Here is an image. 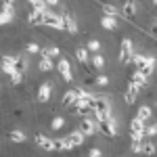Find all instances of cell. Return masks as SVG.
<instances>
[{
    "label": "cell",
    "instance_id": "obj_1",
    "mask_svg": "<svg viewBox=\"0 0 157 157\" xmlns=\"http://www.w3.org/2000/svg\"><path fill=\"white\" fill-rule=\"evenodd\" d=\"M44 27H55V29H65V21H63V15L57 11H46L44 13Z\"/></svg>",
    "mask_w": 157,
    "mask_h": 157
},
{
    "label": "cell",
    "instance_id": "obj_2",
    "mask_svg": "<svg viewBox=\"0 0 157 157\" xmlns=\"http://www.w3.org/2000/svg\"><path fill=\"white\" fill-rule=\"evenodd\" d=\"M134 55H136V52H134L132 40H130V38H124V40H121V48H120V63H121V65L132 63Z\"/></svg>",
    "mask_w": 157,
    "mask_h": 157
},
{
    "label": "cell",
    "instance_id": "obj_3",
    "mask_svg": "<svg viewBox=\"0 0 157 157\" xmlns=\"http://www.w3.org/2000/svg\"><path fill=\"white\" fill-rule=\"evenodd\" d=\"M80 130H82L84 136H92V134L98 132V121L92 120L90 115H86L84 120H82V124H80Z\"/></svg>",
    "mask_w": 157,
    "mask_h": 157
},
{
    "label": "cell",
    "instance_id": "obj_4",
    "mask_svg": "<svg viewBox=\"0 0 157 157\" xmlns=\"http://www.w3.org/2000/svg\"><path fill=\"white\" fill-rule=\"evenodd\" d=\"M57 71L61 73V78L65 82H71L73 80V69H71V63L67 59H59L57 61Z\"/></svg>",
    "mask_w": 157,
    "mask_h": 157
},
{
    "label": "cell",
    "instance_id": "obj_5",
    "mask_svg": "<svg viewBox=\"0 0 157 157\" xmlns=\"http://www.w3.org/2000/svg\"><path fill=\"white\" fill-rule=\"evenodd\" d=\"M84 94H86L84 88H71V90H67L63 94V107H71L73 103H75V98L84 97Z\"/></svg>",
    "mask_w": 157,
    "mask_h": 157
},
{
    "label": "cell",
    "instance_id": "obj_6",
    "mask_svg": "<svg viewBox=\"0 0 157 157\" xmlns=\"http://www.w3.org/2000/svg\"><path fill=\"white\" fill-rule=\"evenodd\" d=\"M98 132L105 134L107 138H113L117 134V128H115V120H105V121H98Z\"/></svg>",
    "mask_w": 157,
    "mask_h": 157
},
{
    "label": "cell",
    "instance_id": "obj_7",
    "mask_svg": "<svg viewBox=\"0 0 157 157\" xmlns=\"http://www.w3.org/2000/svg\"><path fill=\"white\" fill-rule=\"evenodd\" d=\"M138 94H140V86H136L134 82H130L128 88H126V92H124V101H126V105H134Z\"/></svg>",
    "mask_w": 157,
    "mask_h": 157
},
{
    "label": "cell",
    "instance_id": "obj_8",
    "mask_svg": "<svg viewBox=\"0 0 157 157\" xmlns=\"http://www.w3.org/2000/svg\"><path fill=\"white\" fill-rule=\"evenodd\" d=\"M36 145L42 149V151H55V140L48 138V136H44V134H36Z\"/></svg>",
    "mask_w": 157,
    "mask_h": 157
},
{
    "label": "cell",
    "instance_id": "obj_9",
    "mask_svg": "<svg viewBox=\"0 0 157 157\" xmlns=\"http://www.w3.org/2000/svg\"><path fill=\"white\" fill-rule=\"evenodd\" d=\"M155 65H157V59H155V57H147L145 63H143V65L138 67V71L143 73V75H147V78H149L151 73L155 71Z\"/></svg>",
    "mask_w": 157,
    "mask_h": 157
},
{
    "label": "cell",
    "instance_id": "obj_10",
    "mask_svg": "<svg viewBox=\"0 0 157 157\" xmlns=\"http://www.w3.org/2000/svg\"><path fill=\"white\" fill-rule=\"evenodd\" d=\"M52 94V82H44V84L38 88V101L40 103H46Z\"/></svg>",
    "mask_w": 157,
    "mask_h": 157
},
{
    "label": "cell",
    "instance_id": "obj_11",
    "mask_svg": "<svg viewBox=\"0 0 157 157\" xmlns=\"http://www.w3.org/2000/svg\"><path fill=\"white\" fill-rule=\"evenodd\" d=\"M136 15V0H126L121 6V17L124 19H132Z\"/></svg>",
    "mask_w": 157,
    "mask_h": 157
},
{
    "label": "cell",
    "instance_id": "obj_12",
    "mask_svg": "<svg viewBox=\"0 0 157 157\" xmlns=\"http://www.w3.org/2000/svg\"><path fill=\"white\" fill-rule=\"evenodd\" d=\"M65 138H67V143L71 145V149H75V147H80L82 143H84V134H82L80 128H78V130H73L71 134H67Z\"/></svg>",
    "mask_w": 157,
    "mask_h": 157
},
{
    "label": "cell",
    "instance_id": "obj_13",
    "mask_svg": "<svg viewBox=\"0 0 157 157\" xmlns=\"http://www.w3.org/2000/svg\"><path fill=\"white\" fill-rule=\"evenodd\" d=\"M42 21H44V11H40V9L29 11V15H27V23L29 25H42Z\"/></svg>",
    "mask_w": 157,
    "mask_h": 157
},
{
    "label": "cell",
    "instance_id": "obj_14",
    "mask_svg": "<svg viewBox=\"0 0 157 157\" xmlns=\"http://www.w3.org/2000/svg\"><path fill=\"white\" fill-rule=\"evenodd\" d=\"M101 109H111V101L107 97H94L92 101V111H101Z\"/></svg>",
    "mask_w": 157,
    "mask_h": 157
},
{
    "label": "cell",
    "instance_id": "obj_15",
    "mask_svg": "<svg viewBox=\"0 0 157 157\" xmlns=\"http://www.w3.org/2000/svg\"><path fill=\"white\" fill-rule=\"evenodd\" d=\"M63 21H65V29L69 34H78V21L73 19L69 13H63Z\"/></svg>",
    "mask_w": 157,
    "mask_h": 157
},
{
    "label": "cell",
    "instance_id": "obj_16",
    "mask_svg": "<svg viewBox=\"0 0 157 157\" xmlns=\"http://www.w3.org/2000/svg\"><path fill=\"white\" fill-rule=\"evenodd\" d=\"M101 25L105 27V29H115L117 27V17H113V15H103V19H101Z\"/></svg>",
    "mask_w": 157,
    "mask_h": 157
},
{
    "label": "cell",
    "instance_id": "obj_17",
    "mask_svg": "<svg viewBox=\"0 0 157 157\" xmlns=\"http://www.w3.org/2000/svg\"><path fill=\"white\" fill-rule=\"evenodd\" d=\"M52 67H55L52 59H50V57H44V55H42V57H40V61H38V69H40V71H50Z\"/></svg>",
    "mask_w": 157,
    "mask_h": 157
},
{
    "label": "cell",
    "instance_id": "obj_18",
    "mask_svg": "<svg viewBox=\"0 0 157 157\" xmlns=\"http://www.w3.org/2000/svg\"><path fill=\"white\" fill-rule=\"evenodd\" d=\"M2 59V67H4V73H11L15 69V57L11 55H4V57H0Z\"/></svg>",
    "mask_w": 157,
    "mask_h": 157
},
{
    "label": "cell",
    "instance_id": "obj_19",
    "mask_svg": "<svg viewBox=\"0 0 157 157\" xmlns=\"http://www.w3.org/2000/svg\"><path fill=\"white\" fill-rule=\"evenodd\" d=\"M40 55H44V57H50V59H57V57L61 55V50L57 48V46H42Z\"/></svg>",
    "mask_w": 157,
    "mask_h": 157
},
{
    "label": "cell",
    "instance_id": "obj_20",
    "mask_svg": "<svg viewBox=\"0 0 157 157\" xmlns=\"http://www.w3.org/2000/svg\"><path fill=\"white\" fill-rule=\"evenodd\" d=\"M157 151L155 143H151V140H143V147H140V155H153Z\"/></svg>",
    "mask_w": 157,
    "mask_h": 157
},
{
    "label": "cell",
    "instance_id": "obj_21",
    "mask_svg": "<svg viewBox=\"0 0 157 157\" xmlns=\"http://www.w3.org/2000/svg\"><path fill=\"white\" fill-rule=\"evenodd\" d=\"M13 17H15V11H11V9H2V11H0V25L11 23Z\"/></svg>",
    "mask_w": 157,
    "mask_h": 157
},
{
    "label": "cell",
    "instance_id": "obj_22",
    "mask_svg": "<svg viewBox=\"0 0 157 157\" xmlns=\"http://www.w3.org/2000/svg\"><path fill=\"white\" fill-rule=\"evenodd\" d=\"M130 82H134V84L140 86V88H145V86H147V75H143V73L136 69V71L132 73V78H130Z\"/></svg>",
    "mask_w": 157,
    "mask_h": 157
},
{
    "label": "cell",
    "instance_id": "obj_23",
    "mask_svg": "<svg viewBox=\"0 0 157 157\" xmlns=\"http://www.w3.org/2000/svg\"><path fill=\"white\" fill-rule=\"evenodd\" d=\"M27 65H29V63H27V57H23V55H21V57H15V69H17V71H27Z\"/></svg>",
    "mask_w": 157,
    "mask_h": 157
},
{
    "label": "cell",
    "instance_id": "obj_24",
    "mask_svg": "<svg viewBox=\"0 0 157 157\" xmlns=\"http://www.w3.org/2000/svg\"><path fill=\"white\" fill-rule=\"evenodd\" d=\"M151 115H153V109L149 107V105H143V107L138 109V113H136V117H140L143 121L151 120Z\"/></svg>",
    "mask_w": 157,
    "mask_h": 157
},
{
    "label": "cell",
    "instance_id": "obj_25",
    "mask_svg": "<svg viewBox=\"0 0 157 157\" xmlns=\"http://www.w3.org/2000/svg\"><path fill=\"white\" fill-rule=\"evenodd\" d=\"M75 59L80 61V63H82V65H86V63H88V48H84V46H80V48H75Z\"/></svg>",
    "mask_w": 157,
    "mask_h": 157
},
{
    "label": "cell",
    "instance_id": "obj_26",
    "mask_svg": "<svg viewBox=\"0 0 157 157\" xmlns=\"http://www.w3.org/2000/svg\"><path fill=\"white\" fill-rule=\"evenodd\" d=\"M90 65H92L94 69H103V67H105V57L98 55V52H94V57L90 59Z\"/></svg>",
    "mask_w": 157,
    "mask_h": 157
},
{
    "label": "cell",
    "instance_id": "obj_27",
    "mask_svg": "<svg viewBox=\"0 0 157 157\" xmlns=\"http://www.w3.org/2000/svg\"><path fill=\"white\" fill-rule=\"evenodd\" d=\"M103 11H105V15H113V17H117V19L121 17V9H117L115 4H105ZM121 19H124V17H121Z\"/></svg>",
    "mask_w": 157,
    "mask_h": 157
},
{
    "label": "cell",
    "instance_id": "obj_28",
    "mask_svg": "<svg viewBox=\"0 0 157 157\" xmlns=\"http://www.w3.org/2000/svg\"><path fill=\"white\" fill-rule=\"evenodd\" d=\"M111 109H101V111H94V120L97 121H105V120H111Z\"/></svg>",
    "mask_w": 157,
    "mask_h": 157
},
{
    "label": "cell",
    "instance_id": "obj_29",
    "mask_svg": "<svg viewBox=\"0 0 157 157\" xmlns=\"http://www.w3.org/2000/svg\"><path fill=\"white\" fill-rule=\"evenodd\" d=\"M9 78H11V84H21V82H23V78H25V73L13 69V71L9 73Z\"/></svg>",
    "mask_w": 157,
    "mask_h": 157
},
{
    "label": "cell",
    "instance_id": "obj_30",
    "mask_svg": "<svg viewBox=\"0 0 157 157\" xmlns=\"http://www.w3.org/2000/svg\"><path fill=\"white\" fill-rule=\"evenodd\" d=\"M9 140H13V143H23L25 134L21 132V130H11V132H9Z\"/></svg>",
    "mask_w": 157,
    "mask_h": 157
},
{
    "label": "cell",
    "instance_id": "obj_31",
    "mask_svg": "<svg viewBox=\"0 0 157 157\" xmlns=\"http://www.w3.org/2000/svg\"><path fill=\"white\" fill-rule=\"evenodd\" d=\"M55 151H71V145L67 143V138L55 140Z\"/></svg>",
    "mask_w": 157,
    "mask_h": 157
},
{
    "label": "cell",
    "instance_id": "obj_32",
    "mask_svg": "<svg viewBox=\"0 0 157 157\" xmlns=\"http://www.w3.org/2000/svg\"><path fill=\"white\" fill-rule=\"evenodd\" d=\"M130 130H138V132H145V121L140 120V117H134L130 121Z\"/></svg>",
    "mask_w": 157,
    "mask_h": 157
},
{
    "label": "cell",
    "instance_id": "obj_33",
    "mask_svg": "<svg viewBox=\"0 0 157 157\" xmlns=\"http://www.w3.org/2000/svg\"><path fill=\"white\" fill-rule=\"evenodd\" d=\"M27 2H29V4H32L34 9H40V11H44V13L50 9V6L46 4V2H44V0H27Z\"/></svg>",
    "mask_w": 157,
    "mask_h": 157
},
{
    "label": "cell",
    "instance_id": "obj_34",
    "mask_svg": "<svg viewBox=\"0 0 157 157\" xmlns=\"http://www.w3.org/2000/svg\"><path fill=\"white\" fill-rule=\"evenodd\" d=\"M63 124H65V120H63L61 115H57V117H52V121H50V128H52V130H61Z\"/></svg>",
    "mask_w": 157,
    "mask_h": 157
},
{
    "label": "cell",
    "instance_id": "obj_35",
    "mask_svg": "<svg viewBox=\"0 0 157 157\" xmlns=\"http://www.w3.org/2000/svg\"><path fill=\"white\" fill-rule=\"evenodd\" d=\"M86 48H88V52H98V50H101V42H98V40H90V42L86 44Z\"/></svg>",
    "mask_w": 157,
    "mask_h": 157
},
{
    "label": "cell",
    "instance_id": "obj_36",
    "mask_svg": "<svg viewBox=\"0 0 157 157\" xmlns=\"http://www.w3.org/2000/svg\"><path fill=\"white\" fill-rule=\"evenodd\" d=\"M94 84H97V86H107L109 84V78L101 73V75H97V78H94Z\"/></svg>",
    "mask_w": 157,
    "mask_h": 157
},
{
    "label": "cell",
    "instance_id": "obj_37",
    "mask_svg": "<svg viewBox=\"0 0 157 157\" xmlns=\"http://www.w3.org/2000/svg\"><path fill=\"white\" fill-rule=\"evenodd\" d=\"M25 48H27V52H32V55H36V52H40V50H42V48H40V44H36V42H29Z\"/></svg>",
    "mask_w": 157,
    "mask_h": 157
},
{
    "label": "cell",
    "instance_id": "obj_38",
    "mask_svg": "<svg viewBox=\"0 0 157 157\" xmlns=\"http://www.w3.org/2000/svg\"><path fill=\"white\" fill-rule=\"evenodd\" d=\"M145 55H134V59H132V63L134 65H136V69H138V67H140V65H143V63H145Z\"/></svg>",
    "mask_w": 157,
    "mask_h": 157
},
{
    "label": "cell",
    "instance_id": "obj_39",
    "mask_svg": "<svg viewBox=\"0 0 157 157\" xmlns=\"http://www.w3.org/2000/svg\"><path fill=\"white\" fill-rule=\"evenodd\" d=\"M130 136H132V140H143L147 134L145 132H138V130H130Z\"/></svg>",
    "mask_w": 157,
    "mask_h": 157
},
{
    "label": "cell",
    "instance_id": "obj_40",
    "mask_svg": "<svg viewBox=\"0 0 157 157\" xmlns=\"http://www.w3.org/2000/svg\"><path fill=\"white\" fill-rule=\"evenodd\" d=\"M145 134H147V136H155V134H157V124H153V126L145 128Z\"/></svg>",
    "mask_w": 157,
    "mask_h": 157
},
{
    "label": "cell",
    "instance_id": "obj_41",
    "mask_svg": "<svg viewBox=\"0 0 157 157\" xmlns=\"http://www.w3.org/2000/svg\"><path fill=\"white\" fill-rule=\"evenodd\" d=\"M88 155H92V157H101V155H103V151H101V149H90V151H88Z\"/></svg>",
    "mask_w": 157,
    "mask_h": 157
},
{
    "label": "cell",
    "instance_id": "obj_42",
    "mask_svg": "<svg viewBox=\"0 0 157 157\" xmlns=\"http://www.w3.org/2000/svg\"><path fill=\"white\" fill-rule=\"evenodd\" d=\"M149 32H151V36H155V38H157V21H153V23H151Z\"/></svg>",
    "mask_w": 157,
    "mask_h": 157
},
{
    "label": "cell",
    "instance_id": "obj_43",
    "mask_svg": "<svg viewBox=\"0 0 157 157\" xmlns=\"http://www.w3.org/2000/svg\"><path fill=\"white\" fill-rule=\"evenodd\" d=\"M44 2H46L48 6H57V4H59V0H44Z\"/></svg>",
    "mask_w": 157,
    "mask_h": 157
},
{
    "label": "cell",
    "instance_id": "obj_44",
    "mask_svg": "<svg viewBox=\"0 0 157 157\" xmlns=\"http://www.w3.org/2000/svg\"><path fill=\"white\" fill-rule=\"evenodd\" d=\"M0 73H4V67H2V59H0Z\"/></svg>",
    "mask_w": 157,
    "mask_h": 157
},
{
    "label": "cell",
    "instance_id": "obj_45",
    "mask_svg": "<svg viewBox=\"0 0 157 157\" xmlns=\"http://www.w3.org/2000/svg\"><path fill=\"white\" fill-rule=\"evenodd\" d=\"M151 2H153V6H157V0H151Z\"/></svg>",
    "mask_w": 157,
    "mask_h": 157
}]
</instances>
